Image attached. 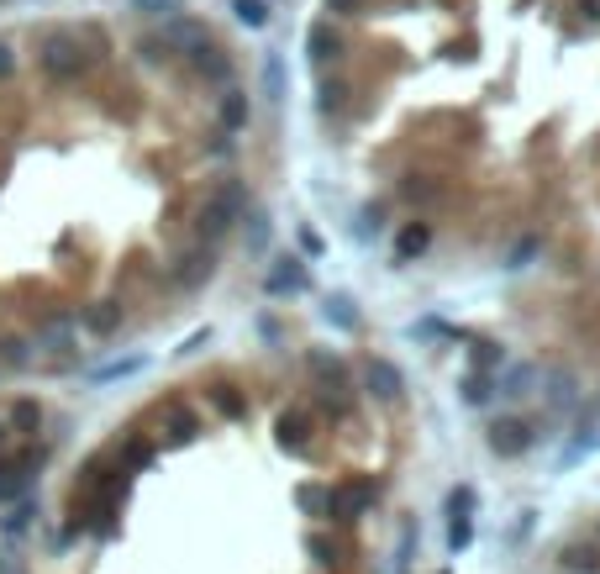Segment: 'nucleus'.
Returning a JSON list of instances; mask_svg holds the SVG:
<instances>
[{
    "label": "nucleus",
    "instance_id": "nucleus-31",
    "mask_svg": "<svg viewBox=\"0 0 600 574\" xmlns=\"http://www.w3.org/2000/svg\"><path fill=\"white\" fill-rule=\"evenodd\" d=\"M300 242H305V253H322V238H316L311 227H300Z\"/></svg>",
    "mask_w": 600,
    "mask_h": 574
},
{
    "label": "nucleus",
    "instance_id": "nucleus-11",
    "mask_svg": "<svg viewBox=\"0 0 600 574\" xmlns=\"http://www.w3.org/2000/svg\"><path fill=\"white\" fill-rule=\"evenodd\" d=\"M305 53H311L316 63L337 59V53H342V37H337V27H332V22H316V27L305 32Z\"/></svg>",
    "mask_w": 600,
    "mask_h": 574
},
{
    "label": "nucleus",
    "instance_id": "nucleus-19",
    "mask_svg": "<svg viewBox=\"0 0 600 574\" xmlns=\"http://www.w3.org/2000/svg\"><path fill=\"white\" fill-rule=\"evenodd\" d=\"M342 100H348V85H342V80H322V85H316V111H337Z\"/></svg>",
    "mask_w": 600,
    "mask_h": 574
},
{
    "label": "nucleus",
    "instance_id": "nucleus-22",
    "mask_svg": "<svg viewBox=\"0 0 600 574\" xmlns=\"http://www.w3.org/2000/svg\"><path fill=\"white\" fill-rule=\"evenodd\" d=\"M548 400L553 406H574V374H553L548 380Z\"/></svg>",
    "mask_w": 600,
    "mask_h": 574
},
{
    "label": "nucleus",
    "instance_id": "nucleus-4",
    "mask_svg": "<svg viewBox=\"0 0 600 574\" xmlns=\"http://www.w3.org/2000/svg\"><path fill=\"white\" fill-rule=\"evenodd\" d=\"M148 363H153L148 348H132V353H121V359L90 369V374H85V385H90V391H106V385H117V380H132V374H143Z\"/></svg>",
    "mask_w": 600,
    "mask_h": 574
},
{
    "label": "nucleus",
    "instance_id": "nucleus-10",
    "mask_svg": "<svg viewBox=\"0 0 600 574\" xmlns=\"http://www.w3.org/2000/svg\"><path fill=\"white\" fill-rule=\"evenodd\" d=\"M322 322L337 327V333H353V327H359V301L342 296V290H332L327 301H322Z\"/></svg>",
    "mask_w": 600,
    "mask_h": 574
},
{
    "label": "nucleus",
    "instance_id": "nucleus-1",
    "mask_svg": "<svg viewBox=\"0 0 600 574\" xmlns=\"http://www.w3.org/2000/svg\"><path fill=\"white\" fill-rule=\"evenodd\" d=\"M37 69L48 74V80H59V85H74V80H85V69H90V53L80 48V32H42L37 37Z\"/></svg>",
    "mask_w": 600,
    "mask_h": 574
},
{
    "label": "nucleus",
    "instance_id": "nucleus-15",
    "mask_svg": "<svg viewBox=\"0 0 600 574\" xmlns=\"http://www.w3.org/2000/svg\"><path fill=\"white\" fill-rule=\"evenodd\" d=\"M538 253H542V232H527V238H516V242L506 248V269H511V274L532 269V264H538Z\"/></svg>",
    "mask_w": 600,
    "mask_h": 574
},
{
    "label": "nucleus",
    "instance_id": "nucleus-5",
    "mask_svg": "<svg viewBox=\"0 0 600 574\" xmlns=\"http://www.w3.org/2000/svg\"><path fill=\"white\" fill-rule=\"evenodd\" d=\"M211 274H216V259H211V248H190V253H180V259L169 264V279H174L180 290H195V285H206Z\"/></svg>",
    "mask_w": 600,
    "mask_h": 574
},
{
    "label": "nucleus",
    "instance_id": "nucleus-30",
    "mask_svg": "<svg viewBox=\"0 0 600 574\" xmlns=\"http://www.w3.org/2000/svg\"><path fill=\"white\" fill-rule=\"evenodd\" d=\"M216 411H227V417H238V411H242V400H238V395H227V391H216Z\"/></svg>",
    "mask_w": 600,
    "mask_h": 574
},
{
    "label": "nucleus",
    "instance_id": "nucleus-14",
    "mask_svg": "<svg viewBox=\"0 0 600 574\" xmlns=\"http://www.w3.org/2000/svg\"><path fill=\"white\" fill-rule=\"evenodd\" d=\"M427 242H432V227H427V221L400 227V238H395V259H400V264H411V259H421V253H427Z\"/></svg>",
    "mask_w": 600,
    "mask_h": 574
},
{
    "label": "nucleus",
    "instance_id": "nucleus-21",
    "mask_svg": "<svg viewBox=\"0 0 600 574\" xmlns=\"http://www.w3.org/2000/svg\"><path fill=\"white\" fill-rule=\"evenodd\" d=\"M11 422L22 427V432H32V427L42 422V406H37V400H16V406H11Z\"/></svg>",
    "mask_w": 600,
    "mask_h": 574
},
{
    "label": "nucleus",
    "instance_id": "nucleus-23",
    "mask_svg": "<svg viewBox=\"0 0 600 574\" xmlns=\"http://www.w3.org/2000/svg\"><path fill=\"white\" fill-rule=\"evenodd\" d=\"M490 395H495V385H490L484 374H469V380H464V400H469V406H484Z\"/></svg>",
    "mask_w": 600,
    "mask_h": 574
},
{
    "label": "nucleus",
    "instance_id": "nucleus-2",
    "mask_svg": "<svg viewBox=\"0 0 600 574\" xmlns=\"http://www.w3.org/2000/svg\"><path fill=\"white\" fill-rule=\"evenodd\" d=\"M242 212H248L242 184H221V190H211V201L201 206V221H195V238H201V248H211V242L232 227V221H242Z\"/></svg>",
    "mask_w": 600,
    "mask_h": 574
},
{
    "label": "nucleus",
    "instance_id": "nucleus-20",
    "mask_svg": "<svg viewBox=\"0 0 600 574\" xmlns=\"http://www.w3.org/2000/svg\"><path fill=\"white\" fill-rule=\"evenodd\" d=\"M380 221H385V212H380V206H363V212H359V227H353V238H359V242L380 238Z\"/></svg>",
    "mask_w": 600,
    "mask_h": 574
},
{
    "label": "nucleus",
    "instance_id": "nucleus-33",
    "mask_svg": "<svg viewBox=\"0 0 600 574\" xmlns=\"http://www.w3.org/2000/svg\"><path fill=\"white\" fill-rule=\"evenodd\" d=\"M579 11H585L590 22H600V0H579Z\"/></svg>",
    "mask_w": 600,
    "mask_h": 574
},
{
    "label": "nucleus",
    "instance_id": "nucleus-24",
    "mask_svg": "<svg viewBox=\"0 0 600 574\" xmlns=\"http://www.w3.org/2000/svg\"><path fill=\"white\" fill-rule=\"evenodd\" d=\"M85 322H90L95 333H111V327H117V322H121V311H117V306H111V301H100V306H95V311H90V316H85Z\"/></svg>",
    "mask_w": 600,
    "mask_h": 574
},
{
    "label": "nucleus",
    "instance_id": "nucleus-12",
    "mask_svg": "<svg viewBox=\"0 0 600 574\" xmlns=\"http://www.w3.org/2000/svg\"><path fill=\"white\" fill-rule=\"evenodd\" d=\"M216 121H221V132H242V127H248V95L242 90H221V100H216Z\"/></svg>",
    "mask_w": 600,
    "mask_h": 574
},
{
    "label": "nucleus",
    "instance_id": "nucleus-28",
    "mask_svg": "<svg viewBox=\"0 0 600 574\" xmlns=\"http://www.w3.org/2000/svg\"><path fill=\"white\" fill-rule=\"evenodd\" d=\"M11 74H16V48L0 42V80H11Z\"/></svg>",
    "mask_w": 600,
    "mask_h": 574
},
{
    "label": "nucleus",
    "instance_id": "nucleus-6",
    "mask_svg": "<svg viewBox=\"0 0 600 574\" xmlns=\"http://www.w3.org/2000/svg\"><path fill=\"white\" fill-rule=\"evenodd\" d=\"M190 63H195V74H201V80H211L216 90H232V59H227L216 42H206L201 53H190Z\"/></svg>",
    "mask_w": 600,
    "mask_h": 574
},
{
    "label": "nucleus",
    "instance_id": "nucleus-7",
    "mask_svg": "<svg viewBox=\"0 0 600 574\" xmlns=\"http://www.w3.org/2000/svg\"><path fill=\"white\" fill-rule=\"evenodd\" d=\"M363 385L380 395V400H395V395L406 391V380H400V369L390 359H369L363 363Z\"/></svg>",
    "mask_w": 600,
    "mask_h": 574
},
{
    "label": "nucleus",
    "instance_id": "nucleus-32",
    "mask_svg": "<svg viewBox=\"0 0 600 574\" xmlns=\"http://www.w3.org/2000/svg\"><path fill=\"white\" fill-rule=\"evenodd\" d=\"M353 5H359V0H327V11H337V16H348Z\"/></svg>",
    "mask_w": 600,
    "mask_h": 574
},
{
    "label": "nucleus",
    "instance_id": "nucleus-25",
    "mask_svg": "<svg viewBox=\"0 0 600 574\" xmlns=\"http://www.w3.org/2000/svg\"><path fill=\"white\" fill-rule=\"evenodd\" d=\"M279 438H285L290 448H300V443H305V422H300V417H285V422H279Z\"/></svg>",
    "mask_w": 600,
    "mask_h": 574
},
{
    "label": "nucleus",
    "instance_id": "nucleus-34",
    "mask_svg": "<svg viewBox=\"0 0 600 574\" xmlns=\"http://www.w3.org/2000/svg\"><path fill=\"white\" fill-rule=\"evenodd\" d=\"M0 5H5V0H0Z\"/></svg>",
    "mask_w": 600,
    "mask_h": 574
},
{
    "label": "nucleus",
    "instance_id": "nucleus-29",
    "mask_svg": "<svg viewBox=\"0 0 600 574\" xmlns=\"http://www.w3.org/2000/svg\"><path fill=\"white\" fill-rule=\"evenodd\" d=\"M206 343H211V327H206V333H190V337H184V348H180V353H184V359H190V353H201Z\"/></svg>",
    "mask_w": 600,
    "mask_h": 574
},
{
    "label": "nucleus",
    "instance_id": "nucleus-16",
    "mask_svg": "<svg viewBox=\"0 0 600 574\" xmlns=\"http://www.w3.org/2000/svg\"><path fill=\"white\" fill-rule=\"evenodd\" d=\"M232 22L248 32H264L269 27V0H232Z\"/></svg>",
    "mask_w": 600,
    "mask_h": 574
},
{
    "label": "nucleus",
    "instance_id": "nucleus-17",
    "mask_svg": "<svg viewBox=\"0 0 600 574\" xmlns=\"http://www.w3.org/2000/svg\"><path fill=\"white\" fill-rule=\"evenodd\" d=\"M538 380H542L538 363H516V369L506 374V391H501V395H532V391H538Z\"/></svg>",
    "mask_w": 600,
    "mask_h": 574
},
{
    "label": "nucleus",
    "instance_id": "nucleus-27",
    "mask_svg": "<svg viewBox=\"0 0 600 574\" xmlns=\"http://www.w3.org/2000/svg\"><path fill=\"white\" fill-rule=\"evenodd\" d=\"M27 516H32V506H16V512L5 516V532L16 538V532H27Z\"/></svg>",
    "mask_w": 600,
    "mask_h": 574
},
{
    "label": "nucleus",
    "instance_id": "nucleus-3",
    "mask_svg": "<svg viewBox=\"0 0 600 574\" xmlns=\"http://www.w3.org/2000/svg\"><path fill=\"white\" fill-rule=\"evenodd\" d=\"M264 290H269L274 301H279V296H305V290H311V269L300 264L295 253H285V259H274V269L264 274Z\"/></svg>",
    "mask_w": 600,
    "mask_h": 574
},
{
    "label": "nucleus",
    "instance_id": "nucleus-8",
    "mask_svg": "<svg viewBox=\"0 0 600 574\" xmlns=\"http://www.w3.org/2000/svg\"><path fill=\"white\" fill-rule=\"evenodd\" d=\"M258 85L269 95L274 106H285V95H290V69H285V53H264L258 63Z\"/></svg>",
    "mask_w": 600,
    "mask_h": 574
},
{
    "label": "nucleus",
    "instance_id": "nucleus-26",
    "mask_svg": "<svg viewBox=\"0 0 600 574\" xmlns=\"http://www.w3.org/2000/svg\"><path fill=\"white\" fill-rule=\"evenodd\" d=\"M0 359H5V363H27V343L5 337V343H0Z\"/></svg>",
    "mask_w": 600,
    "mask_h": 574
},
{
    "label": "nucleus",
    "instance_id": "nucleus-9",
    "mask_svg": "<svg viewBox=\"0 0 600 574\" xmlns=\"http://www.w3.org/2000/svg\"><path fill=\"white\" fill-rule=\"evenodd\" d=\"M242 242H248V253H269L274 221H269L264 206H248V212H242Z\"/></svg>",
    "mask_w": 600,
    "mask_h": 574
},
{
    "label": "nucleus",
    "instance_id": "nucleus-18",
    "mask_svg": "<svg viewBox=\"0 0 600 574\" xmlns=\"http://www.w3.org/2000/svg\"><path fill=\"white\" fill-rule=\"evenodd\" d=\"M137 59L143 63H169L174 59V42H169V37H143V42H137Z\"/></svg>",
    "mask_w": 600,
    "mask_h": 574
},
{
    "label": "nucleus",
    "instance_id": "nucleus-13",
    "mask_svg": "<svg viewBox=\"0 0 600 574\" xmlns=\"http://www.w3.org/2000/svg\"><path fill=\"white\" fill-rule=\"evenodd\" d=\"M527 443H532V432H527L521 422H495L490 427V448H495V454L511 458V454H521Z\"/></svg>",
    "mask_w": 600,
    "mask_h": 574
}]
</instances>
